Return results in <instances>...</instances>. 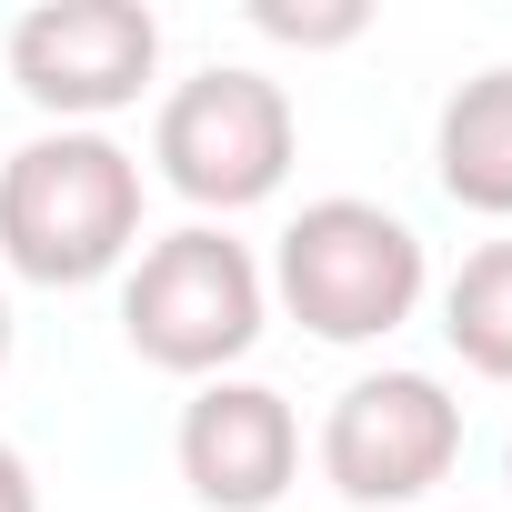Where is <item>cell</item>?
I'll list each match as a JSON object with an SVG mask.
<instances>
[{"label":"cell","instance_id":"cell-1","mask_svg":"<svg viewBox=\"0 0 512 512\" xmlns=\"http://www.w3.org/2000/svg\"><path fill=\"white\" fill-rule=\"evenodd\" d=\"M141 251V161L111 131H41L0 161V262L41 292H81Z\"/></svg>","mask_w":512,"mask_h":512},{"label":"cell","instance_id":"cell-2","mask_svg":"<svg viewBox=\"0 0 512 512\" xmlns=\"http://www.w3.org/2000/svg\"><path fill=\"white\" fill-rule=\"evenodd\" d=\"M422 231L402 221V211H382V201H352V191H332V201H302L292 211V231H282V251H272V292H282V312L312 332V342H382V332H402L412 322V302H422Z\"/></svg>","mask_w":512,"mask_h":512},{"label":"cell","instance_id":"cell-3","mask_svg":"<svg viewBox=\"0 0 512 512\" xmlns=\"http://www.w3.org/2000/svg\"><path fill=\"white\" fill-rule=\"evenodd\" d=\"M262 312H272V282L262 262L211 231V221H181L161 231L131 282H121V332L151 372H181V382H221L251 342H262Z\"/></svg>","mask_w":512,"mask_h":512},{"label":"cell","instance_id":"cell-4","mask_svg":"<svg viewBox=\"0 0 512 512\" xmlns=\"http://www.w3.org/2000/svg\"><path fill=\"white\" fill-rule=\"evenodd\" d=\"M151 161L191 211H251L272 201L292 171V91L272 71H191L161 121H151Z\"/></svg>","mask_w":512,"mask_h":512},{"label":"cell","instance_id":"cell-5","mask_svg":"<svg viewBox=\"0 0 512 512\" xmlns=\"http://www.w3.org/2000/svg\"><path fill=\"white\" fill-rule=\"evenodd\" d=\"M151 71H161V21L141 0H41V11L11 21V81L61 131L131 111L151 91Z\"/></svg>","mask_w":512,"mask_h":512},{"label":"cell","instance_id":"cell-6","mask_svg":"<svg viewBox=\"0 0 512 512\" xmlns=\"http://www.w3.org/2000/svg\"><path fill=\"white\" fill-rule=\"evenodd\" d=\"M452 462H462V402L432 372H362L322 422V472L362 512L422 502Z\"/></svg>","mask_w":512,"mask_h":512},{"label":"cell","instance_id":"cell-7","mask_svg":"<svg viewBox=\"0 0 512 512\" xmlns=\"http://www.w3.org/2000/svg\"><path fill=\"white\" fill-rule=\"evenodd\" d=\"M302 472V422L272 382H201L181 402V482L211 512H272Z\"/></svg>","mask_w":512,"mask_h":512},{"label":"cell","instance_id":"cell-8","mask_svg":"<svg viewBox=\"0 0 512 512\" xmlns=\"http://www.w3.org/2000/svg\"><path fill=\"white\" fill-rule=\"evenodd\" d=\"M432 171H442V191H452L462 211L512 221V61H502V71H472V81L442 101Z\"/></svg>","mask_w":512,"mask_h":512},{"label":"cell","instance_id":"cell-9","mask_svg":"<svg viewBox=\"0 0 512 512\" xmlns=\"http://www.w3.org/2000/svg\"><path fill=\"white\" fill-rule=\"evenodd\" d=\"M442 332L482 382H512V241H482L442 292Z\"/></svg>","mask_w":512,"mask_h":512},{"label":"cell","instance_id":"cell-10","mask_svg":"<svg viewBox=\"0 0 512 512\" xmlns=\"http://www.w3.org/2000/svg\"><path fill=\"white\" fill-rule=\"evenodd\" d=\"M251 31H272V41H302V51H342L372 31L362 0H332V11H292V0H251Z\"/></svg>","mask_w":512,"mask_h":512},{"label":"cell","instance_id":"cell-11","mask_svg":"<svg viewBox=\"0 0 512 512\" xmlns=\"http://www.w3.org/2000/svg\"><path fill=\"white\" fill-rule=\"evenodd\" d=\"M0 512H41V482H31V462L0 442Z\"/></svg>","mask_w":512,"mask_h":512},{"label":"cell","instance_id":"cell-12","mask_svg":"<svg viewBox=\"0 0 512 512\" xmlns=\"http://www.w3.org/2000/svg\"><path fill=\"white\" fill-rule=\"evenodd\" d=\"M0 362H11V302H0Z\"/></svg>","mask_w":512,"mask_h":512},{"label":"cell","instance_id":"cell-13","mask_svg":"<svg viewBox=\"0 0 512 512\" xmlns=\"http://www.w3.org/2000/svg\"><path fill=\"white\" fill-rule=\"evenodd\" d=\"M502 472H512V442H502Z\"/></svg>","mask_w":512,"mask_h":512}]
</instances>
